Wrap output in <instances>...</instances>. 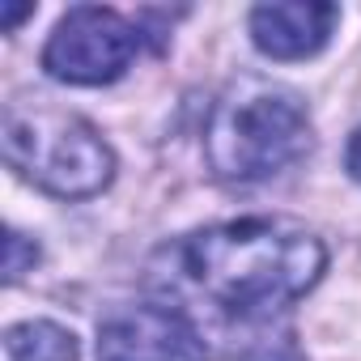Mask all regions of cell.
I'll use <instances>...</instances> for the list:
<instances>
[{
  "mask_svg": "<svg viewBox=\"0 0 361 361\" xmlns=\"http://www.w3.org/2000/svg\"><path fill=\"white\" fill-rule=\"evenodd\" d=\"M178 264L217 310L251 323L306 298L327 268V251L289 217H238L188 234Z\"/></svg>",
  "mask_w": 361,
  "mask_h": 361,
  "instance_id": "6da1fadb",
  "label": "cell"
},
{
  "mask_svg": "<svg viewBox=\"0 0 361 361\" xmlns=\"http://www.w3.org/2000/svg\"><path fill=\"white\" fill-rule=\"evenodd\" d=\"M310 153L306 102L276 81L238 77L209 111L204 157L226 183H259Z\"/></svg>",
  "mask_w": 361,
  "mask_h": 361,
  "instance_id": "7a4b0ae2",
  "label": "cell"
},
{
  "mask_svg": "<svg viewBox=\"0 0 361 361\" xmlns=\"http://www.w3.org/2000/svg\"><path fill=\"white\" fill-rule=\"evenodd\" d=\"M0 145H5V161L22 178L60 200H90L115 178L111 145L98 136L94 123L73 111L9 102Z\"/></svg>",
  "mask_w": 361,
  "mask_h": 361,
  "instance_id": "3957f363",
  "label": "cell"
},
{
  "mask_svg": "<svg viewBox=\"0 0 361 361\" xmlns=\"http://www.w3.org/2000/svg\"><path fill=\"white\" fill-rule=\"evenodd\" d=\"M140 47V30L102 5H77L60 18L43 47V68L68 85H111L128 73Z\"/></svg>",
  "mask_w": 361,
  "mask_h": 361,
  "instance_id": "277c9868",
  "label": "cell"
},
{
  "mask_svg": "<svg viewBox=\"0 0 361 361\" xmlns=\"http://www.w3.org/2000/svg\"><path fill=\"white\" fill-rule=\"evenodd\" d=\"M98 361H209V348L178 306H128L98 327Z\"/></svg>",
  "mask_w": 361,
  "mask_h": 361,
  "instance_id": "5b68a950",
  "label": "cell"
},
{
  "mask_svg": "<svg viewBox=\"0 0 361 361\" xmlns=\"http://www.w3.org/2000/svg\"><path fill=\"white\" fill-rule=\"evenodd\" d=\"M340 22L336 5L293 0V5H259L251 9V43L272 60H306L327 47Z\"/></svg>",
  "mask_w": 361,
  "mask_h": 361,
  "instance_id": "8992f818",
  "label": "cell"
},
{
  "mask_svg": "<svg viewBox=\"0 0 361 361\" xmlns=\"http://www.w3.org/2000/svg\"><path fill=\"white\" fill-rule=\"evenodd\" d=\"M5 353H9V361H77L81 344L64 323L26 319L5 331Z\"/></svg>",
  "mask_w": 361,
  "mask_h": 361,
  "instance_id": "52a82bcc",
  "label": "cell"
},
{
  "mask_svg": "<svg viewBox=\"0 0 361 361\" xmlns=\"http://www.w3.org/2000/svg\"><path fill=\"white\" fill-rule=\"evenodd\" d=\"M35 264H39V247H35L26 234L9 230V234H5V281H9V285L22 281Z\"/></svg>",
  "mask_w": 361,
  "mask_h": 361,
  "instance_id": "ba28073f",
  "label": "cell"
},
{
  "mask_svg": "<svg viewBox=\"0 0 361 361\" xmlns=\"http://www.w3.org/2000/svg\"><path fill=\"white\" fill-rule=\"evenodd\" d=\"M348 174L361 183V128L353 132V140H348Z\"/></svg>",
  "mask_w": 361,
  "mask_h": 361,
  "instance_id": "9c48e42d",
  "label": "cell"
},
{
  "mask_svg": "<svg viewBox=\"0 0 361 361\" xmlns=\"http://www.w3.org/2000/svg\"><path fill=\"white\" fill-rule=\"evenodd\" d=\"M35 13V5H5V13H0V18H5V30H13L22 18H30Z\"/></svg>",
  "mask_w": 361,
  "mask_h": 361,
  "instance_id": "30bf717a",
  "label": "cell"
}]
</instances>
